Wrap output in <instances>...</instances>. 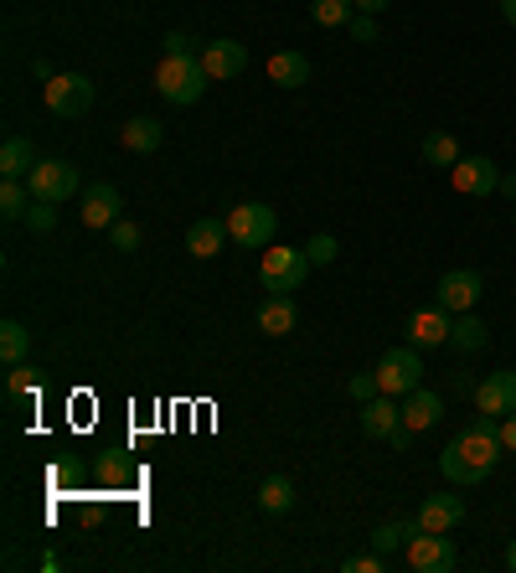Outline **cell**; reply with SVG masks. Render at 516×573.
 Instances as JSON below:
<instances>
[{"label": "cell", "mask_w": 516, "mask_h": 573, "mask_svg": "<svg viewBox=\"0 0 516 573\" xmlns=\"http://www.w3.org/2000/svg\"><path fill=\"white\" fill-rule=\"evenodd\" d=\"M506 444H501V418H470L444 450H439V475L450 486H480L486 475L501 465Z\"/></svg>", "instance_id": "cell-1"}, {"label": "cell", "mask_w": 516, "mask_h": 573, "mask_svg": "<svg viewBox=\"0 0 516 573\" xmlns=\"http://www.w3.org/2000/svg\"><path fill=\"white\" fill-rule=\"evenodd\" d=\"M207 68H201V58H160L156 68V94L165 103H176V109H186V103H197L201 94H207Z\"/></svg>", "instance_id": "cell-2"}, {"label": "cell", "mask_w": 516, "mask_h": 573, "mask_svg": "<svg viewBox=\"0 0 516 573\" xmlns=\"http://www.w3.org/2000/svg\"><path fill=\"white\" fill-rule=\"evenodd\" d=\"M378 373V388L393 398H408L414 388H423V356H418L414 341H403V346H388L382 362L372 367Z\"/></svg>", "instance_id": "cell-3"}, {"label": "cell", "mask_w": 516, "mask_h": 573, "mask_svg": "<svg viewBox=\"0 0 516 573\" xmlns=\"http://www.w3.org/2000/svg\"><path fill=\"white\" fill-rule=\"evenodd\" d=\"M316 264H310V254L305 248H263V264H258V279H263V290L269 295H290V290H299L305 284V275H310Z\"/></svg>", "instance_id": "cell-4"}, {"label": "cell", "mask_w": 516, "mask_h": 573, "mask_svg": "<svg viewBox=\"0 0 516 573\" xmlns=\"http://www.w3.org/2000/svg\"><path fill=\"white\" fill-rule=\"evenodd\" d=\"M228 233L238 237V248H269L279 237V212L263 202H238L228 212Z\"/></svg>", "instance_id": "cell-5"}, {"label": "cell", "mask_w": 516, "mask_h": 573, "mask_svg": "<svg viewBox=\"0 0 516 573\" xmlns=\"http://www.w3.org/2000/svg\"><path fill=\"white\" fill-rule=\"evenodd\" d=\"M26 186H32V197L37 202H73V192H83V181H78V166L73 160H37V171L26 176Z\"/></svg>", "instance_id": "cell-6"}, {"label": "cell", "mask_w": 516, "mask_h": 573, "mask_svg": "<svg viewBox=\"0 0 516 573\" xmlns=\"http://www.w3.org/2000/svg\"><path fill=\"white\" fill-rule=\"evenodd\" d=\"M41 99L58 119H83L94 109V83L83 73H58L52 83H41Z\"/></svg>", "instance_id": "cell-7"}, {"label": "cell", "mask_w": 516, "mask_h": 573, "mask_svg": "<svg viewBox=\"0 0 516 573\" xmlns=\"http://www.w3.org/2000/svg\"><path fill=\"white\" fill-rule=\"evenodd\" d=\"M403 563L414 573H450L455 569V542H450V533H414L403 548Z\"/></svg>", "instance_id": "cell-8"}, {"label": "cell", "mask_w": 516, "mask_h": 573, "mask_svg": "<svg viewBox=\"0 0 516 573\" xmlns=\"http://www.w3.org/2000/svg\"><path fill=\"white\" fill-rule=\"evenodd\" d=\"M450 186H455L459 197H491L501 192V171L491 156H459L450 166Z\"/></svg>", "instance_id": "cell-9"}, {"label": "cell", "mask_w": 516, "mask_h": 573, "mask_svg": "<svg viewBox=\"0 0 516 573\" xmlns=\"http://www.w3.org/2000/svg\"><path fill=\"white\" fill-rule=\"evenodd\" d=\"M476 409L486 418H506L516 414V367H496L476 382Z\"/></svg>", "instance_id": "cell-10"}, {"label": "cell", "mask_w": 516, "mask_h": 573, "mask_svg": "<svg viewBox=\"0 0 516 573\" xmlns=\"http://www.w3.org/2000/svg\"><path fill=\"white\" fill-rule=\"evenodd\" d=\"M480 295H486V279L476 275V269H450V275L439 279L434 300L450 310V316H465V310H476Z\"/></svg>", "instance_id": "cell-11"}, {"label": "cell", "mask_w": 516, "mask_h": 573, "mask_svg": "<svg viewBox=\"0 0 516 573\" xmlns=\"http://www.w3.org/2000/svg\"><path fill=\"white\" fill-rule=\"evenodd\" d=\"M450 326H455V316L434 300V305H418L414 316H408V331H403V337L414 341L418 352H429V346H450Z\"/></svg>", "instance_id": "cell-12"}, {"label": "cell", "mask_w": 516, "mask_h": 573, "mask_svg": "<svg viewBox=\"0 0 516 573\" xmlns=\"http://www.w3.org/2000/svg\"><path fill=\"white\" fill-rule=\"evenodd\" d=\"M418 533H455L459 522H465V496H450V491H434L418 501Z\"/></svg>", "instance_id": "cell-13"}, {"label": "cell", "mask_w": 516, "mask_h": 573, "mask_svg": "<svg viewBox=\"0 0 516 573\" xmlns=\"http://www.w3.org/2000/svg\"><path fill=\"white\" fill-rule=\"evenodd\" d=\"M201 68H207V78H212V83L238 78L243 68H248V47H243V41H233V37L207 41V47H201Z\"/></svg>", "instance_id": "cell-14"}, {"label": "cell", "mask_w": 516, "mask_h": 573, "mask_svg": "<svg viewBox=\"0 0 516 573\" xmlns=\"http://www.w3.org/2000/svg\"><path fill=\"white\" fill-rule=\"evenodd\" d=\"M120 192L109 186V181H94V186H83V202H78V218L83 228H114L120 222Z\"/></svg>", "instance_id": "cell-15"}, {"label": "cell", "mask_w": 516, "mask_h": 573, "mask_svg": "<svg viewBox=\"0 0 516 573\" xmlns=\"http://www.w3.org/2000/svg\"><path fill=\"white\" fill-rule=\"evenodd\" d=\"M397 424H403V398L378 393V398H367V403H361V435H367V439H388Z\"/></svg>", "instance_id": "cell-16"}, {"label": "cell", "mask_w": 516, "mask_h": 573, "mask_svg": "<svg viewBox=\"0 0 516 573\" xmlns=\"http://www.w3.org/2000/svg\"><path fill=\"white\" fill-rule=\"evenodd\" d=\"M439 418H444V398H439V393H429V388H414V393L403 398V424H408L414 435L434 429Z\"/></svg>", "instance_id": "cell-17"}, {"label": "cell", "mask_w": 516, "mask_h": 573, "mask_svg": "<svg viewBox=\"0 0 516 573\" xmlns=\"http://www.w3.org/2000/svg\"><path fill=\"white\" fill-rule=\"evenodd\" d=\"M228 237H233L228 233V218H197L186 228V248H192V258H218Z\"/></svg>", "instance_id": "cell-18"}, {"label": "cell", "mask_w": 516, "mask_h": 573, "mask_svg": "<svg viewBox=\"0 0 516 573\" xmlns=\"http://www.w3.org/2000/svg\"><path fill=\"white\" fill-rule=\"evenodd\" d=\"M295 326H299V310L290 295H269L258 305V331H263V337H290Z\"/></svg>", "instance_id": "cell-19"}, {"label": "cell", "mask_w": 516, "mask_h": 573, "mask_svg": "<svg viewBox=\"0 0 516 573\" xmlns=\"http://www.w3.org/2000/svg\"><path fill=\"white\" fill-rule=\"evenodd\" d=\"M37 171V150H32V139L26 135H5V145H0V176L5 181H21Z\"/></svg>", "instance_id": "cell-20"}, {"label": "cell", "mask_w": 516, "mask_h": 573, "mask_svg": "<svg viewBox=\"0 0 516 573\" xmlns=\"http://www.w3.org/2000/svg\"><path fill=\"white\" fill-rule=\"evenodd\" d=\"M160 139H165V130H160L150 114H135V119H130V124L120 130V145H124V150H135V156H156Z\"/></svg>", "instance_id": "cell-21"}, {"label": "cell", "mask_w": 516, "mask_h": 573, "mask_svg": "<svg viewBox=\"0 0 516 573\" xmlns=\"http://www.w3.org/2000/svg\"><path fill=\"white\" fill-rule=\"evenodd\" d=\"M450 346H455V352H486V346H491V331H486V320H480L476 310L455 316V326H450Z\"/></svg>", "instance_id": "cell-22"}, {"label": "cell", "mask_w": 516, "mask_h": 573, "mask_svg": "<svg viewBox=\"0 0 516 573\" xmlns=\"http://www.w3.org/2000/svg\"><path fill=\"white\" fill-rule=\"evenodd\" d=\"M269 78H274L279 88H305V83H310V58H305V52H274V58H269Z\"/></svg>", "instance_id": "cell-23"}, {"label": "cell", "mask_w": 516, "mask_h": 573, "mask_svg": "<svg viewBox=\"0 0 516 573\" xmlns=\"http://www.w3.org/2000/svg\"><path fill=\"white\" fill-rule=\"evenodd\" d=\"M258 512H269V516L295 512V486H290L284 475H269V480L258 486Z\"/></svg>", "instance_id": "cell-24"}, {"label": "cell", "mask_w": 516, "mask_h": 573, "mask_svg": "<svg viewBox=\"0 0 516 573\" xmlns=\"http://www.w3.org/2000/svg\"><path fill=\"white\" fill-rule=\"evenodd\" d=\"M418 533V522L408 516V522H378L372 527V553H382V558H393L397 548H408V537Z\"/></svg>", "instance_id": "cell-25"}, {"label": "cell", "mask_w": 516, "mask_h": 573, "mask_svg": "<svg viewBox=\"0 0 516 573\" xmlns=\"http://www.w3.org/2000/svg\"><path fill=\"white\" fill-rule=\"evenodd\" d=\"M26 352H32V331L21 320H0V362L16 367V362H26Z\"/></svg>", "instance_id": "cell-26"}, {"label": "cell", "mask_w": 516, "mask_h": 573, "mask_svg": "<svg viewBox=\"0 0 516 573\" xmlns=\"http://www.w3.org/2000/svg\"><path fill=\"white\" fill-rule=\"evenodd\" d=\"M423 160L429 166H439V171H450L459 160V139L450 135V130H434V135H423Z\"/></svg>", "instance_id": "cell-27"}, {"label": "cell", "mask_w": 516, "mask_h": 573, "mask_svg": "<svg viewBox=\"0 0 516 573\" xmlns=\"http://www.w3.org/2000/svg\"><path fill=\"white\" fill-rule=\"evenodd\" d=\"M32 186H21V181H5V186H0V218L5 222H21L26 218V212H32Z\"/></svg>", "instance_id": "cell-28"}, {"label": "cell", "mask_w": 516, "mask_h": 573, "mask_svg": "<svg viewBox=\"0 0 516 573\" xmlns=\"http://www.w3.org/2000/svg\"><path fill=\"white\" fill-rule=\"evenodd\" d=\"M352 16H357L352 0H310V21L316 26H346Z\"/></svg>", "instance_id": "cell-29"}, {"label": "cell", "mask_w": 516, "mask_h": 573, "mask_svg": "<svg viewBox=\"0 0 516 573\" xmlns=\"http://www.w3.org/2000/svg\"><path fill=\"white\" fill-rule=\"evenodd\" d=\"M37 388H41V377H37L32 362H16V367L5 373V393H11V398H32Z\"/></svg>", "instance_id": "cell-30"}, {"label": "cell", "mask_w": 516, "mask_h": 573, "mask_svg": "<svg viewBox=\"0 0 516 573\" xmlns=\"http://www.w3.org/2000/svg\"><path fill=\"white\" fill-rule=\"evenodd\" d=\"M305 254H310V264H336V254H341V243L331 233H316L310 243H305Z\"/></svg>", "instance_id": "cell-31"}, {"label": "cell", "mask_w": 516, "mask_h": 573, "mask_svg": "<svg viewBox=\"0 0 516 573\" xmlns=\"http://www.w3.org/2000/svg\"><path fill=\"white\" fill-rule=\"evenodd\" d=\"M109 237H114V248H120V254H135V248H139V222L120 218L114 228H109Z\"/></svg>", "instance_id": "cell-32"}, {"label": "cell", "mask_w": 516, "mask_h": 573, "mask_svg": "<svg viewBox=\"0 0 516 573\" xmlns=\"http://www.w3.org/2000/svg\"><path fill=\"white\" fill-rule=\"evenodd\" d=\"M160 47H165V58H201L197 37H186V32H165V41H160Z\"/></svg>", "instance_id": "cell-33"}, {"label": "cell", "mask_w": 516, "mask_h": 573, "mask_svg": "<svg viewBox=\"0 0 516 573\" xmlns=\"http://www.w3.org/2000/svg\"><path fill=\"white\" fill-rule=\"evenodd\" d=\"M26 222H32V233H52V228H58V202H37V207L26 212Z\"/></svg>", "instance_id": "cell-34"}, {"label": "cell", "mask_w": 516, "mask_h": 573, "mask_svg": "<svg viewBox=\"0 0 516 573\" xmlns=\"http://www.w3.org/2000/svg\"><path fill=\"white\" fill-rule=\"evenodd\" d=\"M346 32H352V41H361V47H367V41H378V16L357 11V16L346 21Z\"/></svg>", "instance_id": "cell-35"}, {"label": "cell", "mask_w": 516, "mask_h": 573, "mask_svg": "<svg viewBox=\"0 0 516 573\" xmlns=\"http://www.w3.org/2000/svg\"><path fill=\"white\" fill-rule=\"evenodd\" d=\"M341 569L346 573H388V558L382 553H357V558H346Z\"/></svg>", "instance_id": "cell-36"}, {"label": "cell", "mask_w": 516, "mask_h": 573, "mask_svg": "<svg viewBox=\"0 0 516 573\" xmlns=\"http://www.w3.org/2000/svg\"><path fill=\"white\" fill-rule=\"evenodd\" d=\"M346 393L357 398V403H367V398H378L382 388H378V373H357L352 382H346Z\"/></svg>", "instance_id": "cell-37"}, {"label": "cell", "mask_w": 516, "mask_h": 573, "mask_svg": "<svg viewBox=\"0 0 516 573\" xmlns=\"http://www.w3.org/2000/svg\"><path fill=\"white\" fill-rule=\"evenodd\" d=\"M501 444H506V455H516V414L501 418Z\"/></svg>", "instance_id": "cell-38"}, {"label": "cell", "mask_w": 516, "mask_h": 573, "mask_svg": "<svg viewBox=\"0 0 516 573\" xmlns=\"http://www.w3.org/2000/svg\"><path fill=\"white\" fill-rule=\"evenodd\" d=\"M32 78L52 83V78H58V73H52V62H47V58H32Z\"/></svg>", "instance_id": "cell-39"}, {"label": "cell", "mask_w": 516, "mask_h": 573, "mask_svg": "<svg viewBox=\"0 0 516 573\" xmlns=\"http://www.w3.org/2000/svg\"><path fill=\"white\" fill-rule=\"evenodd\" d=\"M352 5H357V11H367V16H382L393 0H352Z\"/></svg>", "instance_id": "cell-40"}, {"label": "cell", "mask_w": 516, "mask_h": 573, "mask_svg": "<svg viewBox=\"0 0 516 573\" xmlns=\"http://www.w3.org/2000/svg\"><path fill=\"white\" fill-rule=\"evenodd\" d=\"M501 16H506V26H516V0H501Z\"/></svg>", "instance_id": "cell-41"}, {"label": "cell", "mask_w": 516, "mask_h": 573, "mask_svg": "<svg viewBox=\"0 0 516 573\" xmlns=\"http://www.w3.org/2000/svg\"><path fill=\"white\" fill-rule=\"evenodd\" d=\"M501 192H506V197L516 202V176H501Z\"/></svg>", "instance_id": "cell-42"}, {"label": "cell", "mask_w": 516, "mask_h": 573, "mask_svg": "<svg viewBox=\"0 0 516 573\" xmlns=\"http://www.w3.org/2000/svg\"><path fill=\"white\" fill-rule=\"evenodd\" d=\"M506 569L516 573V537H512V548H506Z\"/></svg>", "instance_id": "cell-43"}, {"label": "cell", "mask_w": 516, "mask_h": 573, "mask_svg": "<svg viewBox=\"0 0 516 573\" xmlns=\"http://www.w3.org/2000/svg\"><path fill=\"white\" fill-rule=\"evenodd\" d=\"M512 222H516V218H512Z\"/></svg>", "instance_id": "cell-44"}]
</instances>
